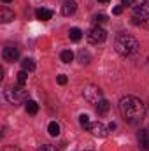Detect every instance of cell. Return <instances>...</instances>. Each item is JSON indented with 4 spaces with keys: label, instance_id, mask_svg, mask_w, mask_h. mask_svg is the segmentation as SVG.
I'll use <instances>...</instances> for the list:
<instances>
[{
    "label": "cell",
    "instance_id": "obj_1",
    "mask_svg": "<svg viewBox=\"0 0 149 151\" xmlns=\"http://www.w3.org/2000/svg\"><path fill=\"white\" fill-rule=\"evenodd\" d=\"M119 113L123 116V119L130 125H139L144 119L146 114V106L140 102V99L133 97V95H126L119 100Z\"/></svg>",
    "mask_w": 149,
    "mask_h": 151
},
{
    "label": "cell",
    "instance_id": "obj_2",
    "mask_svg": "<svg viewBox=\"0 0 149 151\" xmlns=\"http://www.w3.org/2000/svg\"><path fill=\"white\" fill-rule=\"evenodd\" d=\"M114 47H116V51L121 56H133V55H137V51H139L140 46H139V40L135 37H132L128 34H119L116 37Z\"/></svg>",
    "mask_w": 149,
    "mask_h": 151
},
{
    "label": "cell",
    "instance_id": "obj_3",
    "mask_svg": "<svg viewBox=\"0 0 149 151\" xmlns=\"http://www.w3.org/2000/svg\"><path fill=\"white\" fill-rule=\"evenodd\" d=\"M4 97L9 104H21L25 100H28V91L25 90V86H16V88H5L4 90Z\"/></svg>",
    "mask_w": 149,
    "mask_h": 151
},
{
    "label": "cell",
    "instance_id": "obj_4",
    "mask_svg": "<svg viewBox=\"0 0 149 151\" xmlns=\"http://www.w3.org/2000/svg\"><path fill=\"white\" fill-rule=\"evenodd\" d=\"M82 97H84V100L90 102V104H98V102L104 99V93H102V90H100L98 86H95V84H86L84 90H82Z\"/></svg>",
    "mask_w": 149,
    "mask_h": 151
},
{
    "label": "cell",
    "instance_id": "obj_5",
    "mask_svg": "<svg viewBox=\"0 0 149 151\" xmlns=\"http://www.w3.org/2000/svg\"><path fill=\"white\" fill-rule=\"evenodd\" d=\"M86 37H88V42H91V44H102V42L107 39V32H105L102 27H93V28L86 34Z\"/></svg>",
    "mask_w": 149,
    "mask_h": 151
},
{
    "label": "cell",
    "instance_id": "obj_6",
    "mask_svg": "<svg viewBox=\"0 0 149 151\" xmlns=\"http://www.w3.org/2000/svg\"><path fill=\"white\" fill-rule=\"evenodd\" d=\"M133 16L139 18H148L149 16V0H133L132 2Z\"/></svg>",
    "mask_w": 149,
    "mask_h": 151
},
{
    "label": "cell",
    "instance_id": "obj_7",
    "mask_svg": "<svg viewBox=\"0 0 149 151\" xmlns=\"http://www.w3.org/2000/svg\"><path fill=\"white\" fill-rule=\"evenodd\" d=\"M2 58H4L5 62H16V60L19 58V49L14 47V46H5V47L2 49Z\"/></svg>",
    "mask_w": 149,
    "mask_h": 151
},
{
    "label": "cell",
    "instance_id": "obj_8",
    "mask_svg": "<svg viewBox=\"0 0 149 151\" xmlns=\"http://www.w3.org/2000/svg\"><path fill=\"white\" fill-rule=\"evenodd\" d=\"M95 137H105L107 135V127L104 125V123H100V121H93V123H90V128H88Z\"/></svg>",
    "mask_w": 149,
    "mask_h": 151
},
{
    "label": "cell",
    "instance_id": "obj_9",
    "mask_svg": "<svg viewBox=\"0 0 149 151\" xmlns=\"http://www.w3.org/2000/svg\"><path fill=\"white\" fill-rule=\"evenodd\" d=\"M137 139H139L140 148H142V150H148L149 148V128H142V130L139 132Z\"/></svg>",
    "mask_w": 149,
    "mask_h": 151
},
{
    "label": "cell",
    "instance_id": "obj_10",
    "mask_svg": "<svg viewBox=\"0 0 149 151\" xmlns=\"http://www.w3.org/2000/svg\"><path fill=\"white\" fill-rule=\"evenodd\" d=\"M75 11H77V4L74 0H67L63 5H62V14L63 16H72Z\"/></svg>",
    "mask_w": 149,
    "mask_h": 151
},
{
    "label": "cell",
    "instance_id": "obj_11",
    "mask_svg": "<svg viewBox=\"0 0 149 151\" xmlns=\"http://www.w3.org/2000/svg\"><path fill=\"white\" fill-rule=\"evenodd\" d=\"M12 19H14V12L11 9H7V7H2L0 9V21L2 23H9Z\"/></svg>",
    "mask_w": 149,
    "mask_h": 151
},
{
    "label": "cell",
    "instance_id": "obj_12",
    "mask_svg": "<svg viewBox=\"0 0 149 151\" xmlns=\"http://www.w3.org/2000/svg\"><path fill=\"white\" fill-rule=\"evenodd\" d=\"M35 16H37V19H40V21H47V19H51V18H53V12H51L49 9L39 7L37 11H35Z\"/></svg>",
    "mask_w": 149,
    "mask_h": 151
},
{
    "label": "cell",
    "instance_id": "obj_13",
    "mask_svg": "<svg viewBox=\"0 0 149 151\" xmlns=\"http://www.w3.org/2000/svg\"><path fill=\"white\" fill-rule=\"evenodd\" d=\"M21 67H23V70H27V72H34V70H35V60L25 58V60L21 62Z\"/></svg>",
    "mask_w": 149,
    "mask_h": 151
},
{
    "label": "cell",
    "instance_id": "obj_14",
    "mask_svg": "<svg viewBox=\"0 0 149 151\" xmlns=\"http://www.w3.org/2000/svg\"><path fill=\"white\" fill-rule=\"evenodd\" d=\"M69 37H70V40H74V42H79L82 39V30L81 28H70Z\"/></svg>",
    "mask_w": 149,
    "mask_h": 151
},
{
    "label": "cell",
    "instance_id": "obj_15",
    "mask_svg": "<svg viewBox=\"0 0 149 151\" xmlns=\"http://www.w3.org/2000/svg\"><path fill=\"white\" fill-rule=\"evenodd\" d=\"M109 107H111V106H109V102H107L105 99H102V100L97 104V113H98V114H105L107 111H109Z\"/></svg>",
    "mask_w": 149,
    "mask_h": 151
},
{
    "label": "cell",
    "instance_id": "obj_16",
    "mask_svg": "<svg viewBox=\"0 0 149 151\" xmlns=\"http://www.w3.org/2000/svg\"><path fill=\"white\" fill-rule=\"evenodd\" d=\"M47 132H49L51 137H56V135L60 134V125H58L56 121H51V123L47 125Z\"/></svg>",
    "mask_w": 149,
    "mask_h": 151
},
{
    "label": "cell",
    "instance_id": "obj_17",
    "mask_svg": "<svg viewBox=\"0 0 149 151\" xmlns=\"http://www.w3.org/2000/svg\"><path fill=\"white\" fill-rule=\"evenodd\" d=\"M25 109H27V113H28V114H37L39 104L35 102V100H28V102H27V106H25Z\"/></svg>",
    "mask_w": 149,
    "mask_h": 151
},
{
    "label": "cell",
    "instance_id": "obj_18",
    "mask_svg": "<svg viewBox=\"0 0 149 151\" xmlns=\"http://www.w3.org/2000/svg\"><path fill=\"white\" fill-rule=\"evenodd\" d=\"M60 58H62V62H63V63H70V62L74 60V53H72L70 49H67V51H62Z\"/></svg>",
    "mask_w": 149,
    "mask_h": 151
},
{
    "label": "cell",
    "instance_id": "obj_19",
    "mask_svg": "<svg viewBox=\"0 0 149 151\" xmlns=\"http://www.w3.org/2000/svg\"><path fill=\"white\" fill-rule=\"evenodd\" d=\"M77 56H79V62H81L82 65H86V63H90V53H88V51H84V49H81Z\"/></svg>",
    "mask_w": 149,
    "mask_h": 151
},
{
    "label": "cell",
    "instance_id": "obj_20",
    "mask_svg": "<svg viewBox=\"0 0 149 151\" xmlns=\"http://www.w3.org/2000/svg\"><path fill=\"white\" fill-rule=\"evenodd\" d=\"M16 76H18V84H19V86H25V83H27V79H28V72H27V70H19Z\"/></svg>",
    "mask_w": 149,
    "mask_h": 151
},
{
    "label": "cell",
    "instance_id": "obj_21",
    "mask_svg": "<svg viewBox=\"0 0 149 151\" xmlns=\"http://www.w3.org/2000/svg\"><path fill=\"white\" fill-rule=\"evenodd\" d=\"M79 123L82 128H90V116L88 114H81L79 116Z\"/></svg>",
    "mask_w": 149,
    "mask_h": 151
},
{
    "label": "cell",
    "instance_id": "obj_22",
    "mask_svg": "<svg viewBox=\"0 0 149 151\" xmlns=\"http://www.w3.org/2000/svg\"><path fill=\"white\" fill-rule=\"evenodd\" d=\"M105 21H107V16H105V14H97V16L93 18L95 27H98V25H102V23H105Z\"/></svg>",
    "mask_w": 149,
    "mask_h": 151
},
{
    "label": "cell",
    "instance_id": "obj_23",
    "mask_svg": "<svg viewBox=\"0 0 149 151\" xmlns=\"http://www.w3.org/2000/svg\"><path fill=\"white\" fill-rule=\"evenodd\" d=\"M39 151H56V148H54L53 144H42V146L39 148Z\"/></svg>",
    "mask_w": 149,
    "mask_h": 151
},
{
    "label": "cell",
    "instance_id": "obj_24",
    "mask_svg": "<svg viewBox=\"0 0 149 151\" xmlns=\"http://www.w3.org/2000/svg\"><path fill=\"white\" fill-rule=\"evenodd\" d=\"M123 9H125L123 5H116V7L112 9V14H114V16H119V14L123 12Z\"/></svg>",
    "mask_w": 149,
    "mask_h": 151
},
{
    "label": "cell",
    "instance_id": "obj_25",
    "mask_svg": "<svg viewBox=\"0 0 149 151\" xmlns=\"http://www.w3.org/2000/svg\"><path fill=\"white\" fill-rule=\"evenodd\" d=\"M67 81H69V79H67V76H65V74L58 76V84H67Z\"/></svg>",
    "mask_w": 149,
    "mask_h": 151
},
{
    "label": "cell",
    "instance_id": "obj_26",
    "mask_svg": "<svg viewBox=\"0 0 149 151\" xmlns=\"http://www.w3.org/2000/svg\"><path fill=\"white\" fill-rule=\"evenodd\" d=\"M2 151H21L18 146H4V150Z\"/></svg>",
    "mask_w": 149,
    "mask_h": 151
},
{
    "label": "cell",
    "instance_id": "obj_27",
    "mask_svg": "<svg viewBox=\"0 0 149 151\" xmlns=\"http://www.w3.org/2000/svg\"><path fill=\"white\" fill-rule=\"evenodd\" d=\"M121 5L123 7H132V2L130 0H121Z\"/></svg>",
    "mask_w": 149,
    "mask_h": 151
},
{
    "label": "cell",
    "instance_id": "obj_28",
    "mask_svg": "<svg viewBox=\"0 0 149 151\" xmlns=\"http://www.w3.org/2000/svg\"><path fill=\"white\" fill-rule=\"evenodd\" d=\"M107 128H109V130H116V123H114V121H111V123H109V127H107Z\"/></svg>",
    "mask_w": 149,
    "mask_h": 151
},
{
    "label": "cell",
    "instance_id": "obj_29",
    "mask_svg": "<svg viewBox=\"0 0 149 151\" xmlns=\"http://www.w3.org/2000/svg\"><path fill=\"white\" fill-rule=\"evenodd\" d=\"M2 2H4V4H9V2H12V0H2Z\"/></svg>",
    "mask_w": 149,
    "mask_h": 151
},
{
    "label": "cell",
    "instance_id": "obj_30",
    "mask_svg": "<svg viewBox=\"0 0 149 151\" xmlns=\"http://www.w3.org/2000/svg\"><path fill=\"white\" fill-rule=\"evenodd\" d=\"M98 2H104V4H105V2H109V0H98Z\"/></svg>",
    "mask_w": 149,
    "mask_h": 151
},
{
    "label": "cell",
    "instance_id": "obj_31",
    "mask_svg": "<svg viewBox=\"0 0 149 151\" xmlns=\"http://www.w3.org/2000/svg\"><path fill=\"white\" fill-rule=\"evenodd\" d=\"M148 109H149V102H148Z\"/></svg>",
    "mask_w": 149,
    "mask_h": 151
}]
</instances>
